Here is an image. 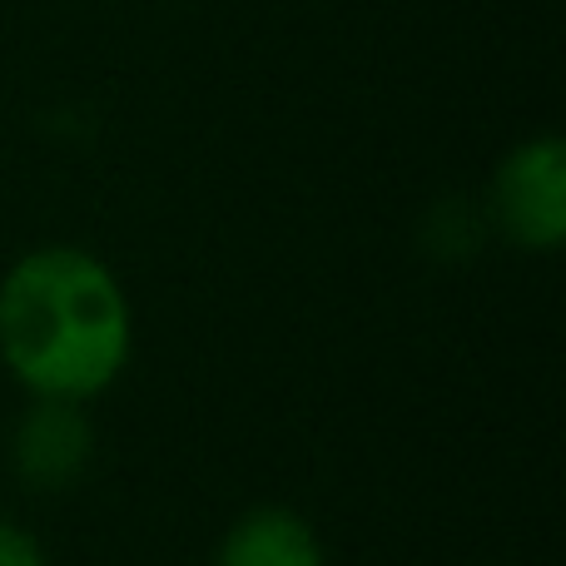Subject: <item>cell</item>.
Listing matches in <instances>:
<instances>
[{"label": "cell", "mask_w": 566, "mask_h": 566, "mask_svg": "<svg viewBox=\"0 0 566 566\" xmlns=\"http://www.w3.org/2000/svg\"><path fill=\"white\" fill-rule=\"evenodd\" d=\"M135 353V308L105 259L75 244L20 254L0 279V363L30 398L95 402Z\"/></svg>", "instance_id": "6da1fadb"}, {"label": "cell", "mask_w": 566, "mask_h": 566, "mask_svg": "<svg viewBox=\"0 0 566 566\" xmlns=\"http://www.w3.org/2000/svg\"><path fill=\"white\" fill-rule=\"evenodd\" d=\"M488 219L507 244L557 254L566 244V145L557 135L522 139L492 175Z\"/></svg>", "instance_id": "7a4b0ae2"}, {"label": "cell", "mask_w": 566, "mask_h": 566, "mask_svg": "<svg viewBox=\"0 0 566 566\" xmlns=\"http://www.w3.org/2000/svg\"><path fill=\"white\" fill-rule=\"evenodd\" d=\"M10 462L30 492H70L95 462V422L85 402L30 398L10 428Z\"/></svg>", "instance_id": "3957f363"}, {"label": "cell", "mask_w": 566, "mask_h": 566, "mask_svg": "<svg viewBox=\"0 0 566 566\" xmlns=\"http://www.w3.org/2000/svg\"><path fill=\"white\" fill-rule=\"evenodd\" d=\"M214 566H328V552L303 512L249 507L219 537Z\"/></svg>", "instance_id": "277c9868"}, {"label": "cell", "mask_w": 566, "mask_h": 566, "mask_svg": "<svg viewBox=\"0 0 566 566\" xmlns=\"http://www.w3.org/2000/svg\"><path fill=\"white\" fill-rule=\"evenodd\" d=\"M0 566H45V552H40V542L30 532L0 522Z\"/></svg>", "instance_id": "5b68a950"}]
</instances>
